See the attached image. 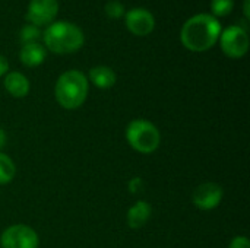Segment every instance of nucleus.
I'll return each instance as SVG.
<instances>
[{"instance_id":"nucleus-1","label":"nucleus","mask_w":250,"mask_h":248,"mask_svg":"<svg viewBox=\"0 0 250 248\" xmlns=\"http://www.w3.org/2000/svg\"><path fill=\"white\" fill-rule=\"evenodd\" d=\"M220 34L221 25L215 16L199 13L186 20L180 32V39L188 50L199 53L209 50L217 42Z\"/></svg>"},{"instance_id":"nucleus-2","label":"nucleus","mask_w":250,"mask_h":248,"mask_svg":"<svg viewBox=\"0 0 250 248\" xmlns=\"http://www.w3.org/2000/svg\"><path fill=\"white\" fill-rule=\"evenodd\" d=\"M45 47L56 54H69L78 51L85 41L79 26L69 22L51 23L42 34Z\"/></svg>"},{"instance_id":"nucleus-3","label":"nucleus","mask_w":250,"mask_h":248,"mask_svg":"<svg viewBox=\"0 0 250 248\" xmlns=\"http://www.w3.org/2000/svg\"><path fill=\"white\" fill-rule=\"evenodd\" d=\"M54 94L57 102L63 108H79L85 102L88 95V80L82 72L67 70L57 79Z\"/></svg>"},{"instance_id":"nucleus-4","label":"nucleus","mask_w":250,"mask_h":248,"mask_svg":"<svg viewBox=\"0 0 250 248\" xmlns=\"http://www.w3.org/2000/svg\"><path fill=\"white\" fill-rule=\"evenodd\" d=\"M126 139L129 145L141 153H152L158 149L161 136L158 129L142 118L133 120L126 129Z\"/></svg>"},{"instance_id":"nucleus-5","label":"nucleus","mask_w":250,"mask_h":248,"mask_svg":"<svg viewBox=\"0 0 250 248\" xmlns=\"http://www.w3.org/2000/svg\"><path fill=\"white\" fill-rule=\"evenodd\" d=\"M220 35H221V48L226 56L231 58H240L248 53L249 35L243 28L233 25L224 29Z\"/></svg>"},{"instance_id":"nucleus-6","label":"nucleus","mask_w":250,"mask_h":248,"mask_svg":"<svg viewBox=\"0 0 250 248\" xmlns=\"http://www.w3.org/2000/svg\"><path fill=\"white\" fill-rule=\"evenodd\" d=\"M0 246L1 248H38V235L26 225H12L1 234Z\"/></svg>"},{"instance_id":"nucleus-7","label":"nucleus","mask_w":250,"mask_h":248,"mask_svg":"<svg viewBox=\"0 0 250 248\" xmlns=\"http://www.w3.org/2000/svg\"><path fill=\"white\" fill-rule=\"evenodd\" d=\"M57 12H59L57 0H31L26 10V19L31 22V25L40 28L51 23L57 16Z\"/></svg>"},{"instance_id":"nucleus-8","label":"nucleus","mask_w":250,"mask_h":248,"mask_svg":"<svg viewBox=\"0 0 250 248\" xmlns=\"http://www.w3.org/2000/svg\"><path fill=\"white\" fill-rule=\"evenodd\" d=\"M223 189L215 183H204L198 186L192 194L193 205L201 210H212L223 200Z\"/></svg>"},{"instance_id":"nucleus-9","label":"nucleus","mask_w":250,"mask_h":248,"mask_svg":"<svg viewBox=\"0 0 250 248\" xmlns=\"http://www.w3.org/2000/svg\"><path fill=\"white\" fill-rule=\"evenodd\" d=\"M126 26L132 34L144 37L154 31L155 19L149 10L142 7H135L126 13Z\"/></svg>"},{"instance_id":"nucleus-10","label":"nucleus","mask_w":250,"mask_h":248,"mask_svg":"<svg viewBox=\"0 0 250 248\" xmlns=\"http://www.w3.org/2000/svg\"><path fill=\"white\" fill-rule=\"evenodd\" d=\"M45 56H47L45 48L38 42L23 44L21 51H19V58H21L22 64H25L26 67L40 66L45 60Z\"/></svg>"},{"instance_id":"nucleus-11","label":"nucleus","mask_w":250,"mask_h":248,"mask_svg":"<svg viewBox=\"0 0 250 248\" xmlns=\"http://www.w3.org/2000/svg\"><path fill=\"white\" fill-rule=\"evenodd\" d=\"M6 91L15 98H23L29 92V80L19 72L7 73L4 77Z\"/></svg>"},{"instance_id":"nucleus-12","label":"nucleus","mask_w":250,"mask_h":248,"mask_svg":"<svg viewBox=\"0 0 250 248\" xmlns=\"http://www.w3.org/2000/svg\"><path fill=\"white\" fill-rule=\"evenodd\" d=\"M151 213H152V209H151L149 203H146V202L135 203L127 212V224H129V227L133 228V229L142 228L149 221Z\"/></svg>"},{"instance_id":"nucleus-13","label":"nucleus","mask_w":250,"mask_h":248,"mask_svg":"<svg viewBox=\"0 0 250 248\" xmlns=\"http://www.w3.org/2000/svg\"><path fill=\"white\" fill-rule=\"evenodd\" d=\"M89 79L97 88L108 89V88L114 86L117 77H116V73L113 72V69H110L107 66H97L89 70Z\"/></svg>"},{"instance_id":"nucleus-14","label":"nucleus","mask_w":250,"mask_h":248,"mask_svg":"<svg viewBox=\"0 0 250 248\" xmlns=\"http://www.w3.org/2000/svg\"><path fill=\"white\" fill-rule=\"evenodd\" d=\"M16 174V167L13 161L0 152V184H7L15 178Z\"/></svg>"},{"instance_id":"nucleus-15","label":"nucleus","mask_w":250,"mask_h":248,"mask_svg":"<svg viewBox=\"0 0 250 248\" xmlns=\"http://www.w3.org/2000/svg\"><path fill=\"white\" fill-rule=\"evenodd\" d=\"M38 38H40V28L35 25H25L19 32V39L22 44L37 42Z\"/></svg>"},{"instance_id":"nucleus-16","label":"nucleus","mask_w":250,"mask_h":248,"mask_svg":"<svg viewBox=\"0 0 250 248\" xmlns=\"http://www.w3.org/2000/svg\"><path fill=\"white\" fill-rule=\"evenodd\" d=\"M233 0H211V10L215 16H226L233 10Z\"/></svg>"},{"instance_id":"nucleus-17","label":"nucleus","mask_w":250,"mask_h":248,"mask_svg":"<svg viewBox=\"0 0 250 248\" xmlns=\"http://www.w3.org/2000/svg\"><path fill=\"white\" fill-rule=\"evenodd\" d=\"M105 15L111 19H119L123 13H125V6L117 1V0H111L105 4Z\"/></svg>"},{"instance_id":"nucleus-18","label":"nucleus","mask_w":250,"mask_h":248,"mask_svg":"<svg viewBox=\"0 0 250 248\" xmlns=\"http://www.w3.org/2000/svg\"><path fill=\"white\" fill-rule=\"evenodd\" d=\"M229 248H250V241L246 237H236Z\"/></svg>"},{"instance_id":"nucleus-19","label":"nucleus","mask_w":250,"mask_h":248,"mask_svg":"<svg viewBox=\"0 0 250 248\" xmlns=\"http://www.w3.org/2000/svg\"><path fill=\"white\" fill-rule=\"evenodd\" d=\"M7 69H9V63H7V60L0 54V77L7 72Z\"/></svg>"},{"instance_id":"nucleus-20","label":"nucleus","mask_w":250,"mask_h":248,"mask_svg":"<svg viewBox=\"0 0 250 248\" xmlns=\"http://www.w3.org/2000/svg\"><path fill=\"white\" fill-rule=\"evenodd\" d=\"M250 0H245V3H243V12H245V18L246 19H249L250 18Z\"/></svg>"},{"instance_id":"nucleus-21","label":"nucleus","mask_w":250,"mask_h":248,"mask_svg":"<svg viewBox=\"0 0 250 248\" xmlns=\"http://www.w3.org/2000/svg\"><path fill=\"white\" fill-rule=\"evenodd\" d=\"M4 145H6V133H4V130L0 127V149H1Z\"/></svg>"}]
</instances>
